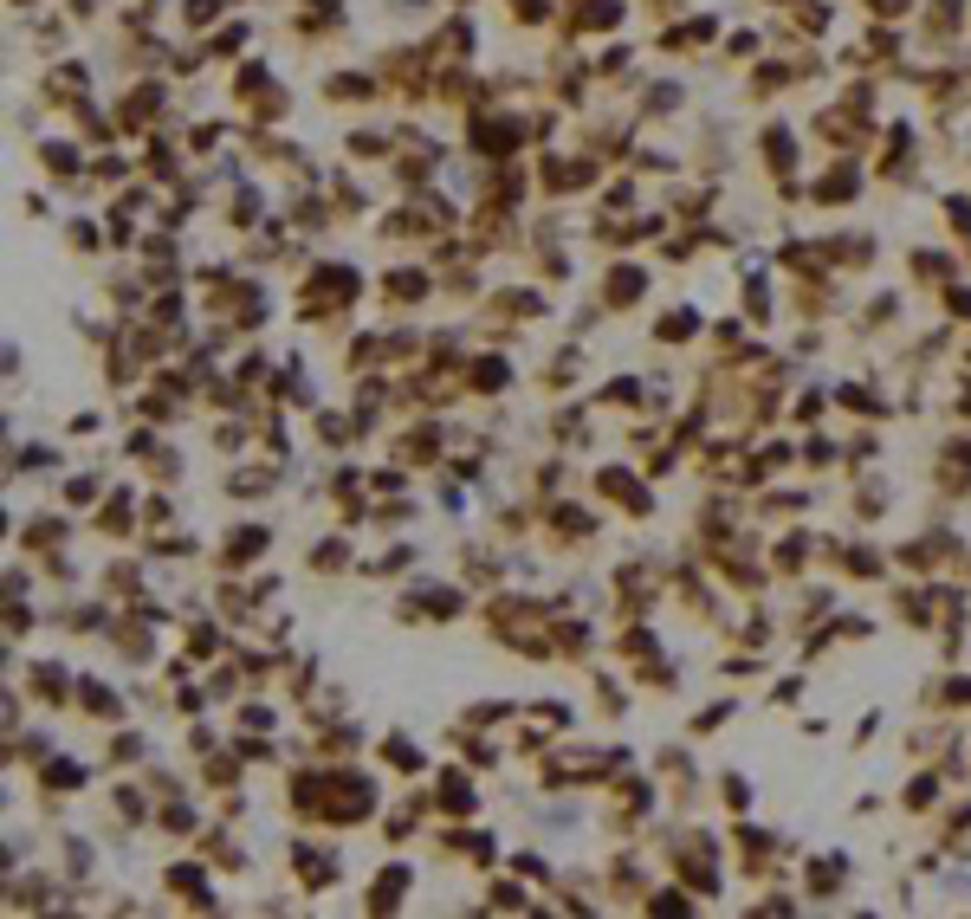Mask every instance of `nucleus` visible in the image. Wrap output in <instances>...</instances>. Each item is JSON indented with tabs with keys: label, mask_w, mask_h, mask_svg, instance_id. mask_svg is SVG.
<instances>
[{
	"label": "nucleus",
	"mask_w": 971,
	"mask_h": 919,
	"mask_svg": "<svg viewBox=\"0 0 971 919\" xmlns=\"http://www.w3.org/2000/svg\"><path fill=\"white\" fill-rule=\"evenodd\" d=\"M221 7H227V0H182V20L188 26H214V20H221Z\"/></svg>",
	"instance_id": "1"
},
{
	"label": "nucleus",
	"mask_w": 971,
	"mask_h": 919,
	"mask_svg": "<svg viewBox=\"0 0 971 919\" xmlns=\"http://www.w3.org/2000/svg\"><path fill=\"white\" fill-rule=\"evenodd\" d=\"M246 46V26H221V33H214V52H240Z\"/></svg>",
	"instance_id": "2"
}]
</instances>
